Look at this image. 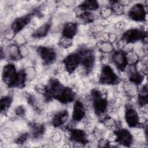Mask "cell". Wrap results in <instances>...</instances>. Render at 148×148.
Masks as SVG:
<instances>
[{
    "label": "cell",
    "instance_id": "6da1fadb",
    "mask_svg": "<svg viewBox=\"0 0 148 148\" xmlns=\"http://www.w3.org/2000/svg\"><path fill=\"white\" fill-rule=\"evenodd\" d=\"M46 97L54 98L63 103H67L73 101L75 94L69 87H66L58 81L53 80L45 89Z\"/></svg>",
    "mask_w": 148,
    "mask_h": 148
},
{
    "label": "cell",
    "instance_id": "7a4b0ae2",
    "mask_svg": "<svg viewBox=\"0 0 148 148\" xmlns=\"http://www.w3.org/2000/svg\"><path fill=\"white\" fill-rule=\"evenodd\" d=\"M18 73L16 72L15 66L9 64L5 65L2 72V79L9 87H14L17 79Z\"/></svg>",
    "mask_w": 148,
    "mask_h": 148
},
{
    "label": "cell",
    "instance_id": "3957f363",
    "mask_svg": "<svg viewBox=\"0 0 148 148\" xmlns=\"http://www.w3.org/2000/svg\"><path fill=\"white\" fill-rule=\"evenodd\" d=\"M93 107L97 114H102L106 109L107 101L102 97L101 92L98 90H93L91 92Z\"/></svg>",
    "mask_w": 148,
    "mask_h": 148
},
{
    "label": "cell",
    "instance_id": "277c9868",
    "mask_svg": "<svg viewBox=\"0 0 148 148\" xmlns=\"http://www.w3.org/2000/svg\"><path fill=\"white\" fill-rule=\"evenodd\" d=\"M119 81V77L112 68L108 65L104 66L101 71L99 82L103 84H114Z\"/></svg>",
    "mask_w": 148,
    "mask_h": 148
},
{
    "label": "cell",
    "instance_id": "5b68a950",
    "mask_svg": "<svg viewBox=\"0 0 148 148\" xmlns=\"http://www.w3.org/2000/svg\"><path fill=\"white\" fill-rule=\"evenodd\" d=\"M80 62L81 56L79 52L71 53L66 56L64 60V64L65 68L69 73L73 72Z\"/></svg>",
    "mask_w": 148,
    "mask_h": 148
},
{
    "label": "cell",
    "instance_id": "8992f818",
    "mask_svg": "<svg viewBox=\"0 0 148 148\" xmlns=\"http://www.w3.org/2000/svg\"><path fill=\"white\" fill-rule=\"evenodd\" d=\"M81 56V63L85 70L89 72L93 67L94 64V55L93 53L88 50H82L79 51Z\"/></svg>",
    "mask_w": 148,
    "mask_h": 148
},
{
    "label": "cell",
    "instance_id": "52a82bcc",
    "mask_svg": "<svg viewBox=\"0 0 148 148\" xmlns=\"http://www.w3.org/2000/svg\"><path fill=\"white\" fill-rule=\"evenodd\" d=\"M37 52L42 60L47 64L52 63L56 58V53L52 48L40 46L38 48Z\"/></svg>",
    "mask_w": 148,
    "mask_h": 148
},
{
    "label": "cell",
    "instance_id": "ba28073f",
    "mask_svg": "<svg viewBox=\"0 0 148 148\" xmlns=\"http://www.w3.org/2000/svg\"><path fill=\"white\" fill-rule=\"evenodd\" d=\"M128 16L131 19L136 21H144L146 17V12L144 6L138 3L133 6L128 12Z\"/></svg>",
    "mask_w": 148,
    "mask_h": 148
},
{
    "label": "cell",
    "instance_id": "9c48e42d",
    "mask_svg": "<svg viewBox=\"0 0 148 148\" xmlns=\"http://www.w3.org/2000/svg\"><path fill=\"white\" fill-rule=\"evenodd\" d=\"M146 36L143 31L137 29H131L126 31L123 35L122 39L127 43H131L144 39Z\"/></svg>",
    "mask_w": 148,
    "mask_h": 148
},
{
    "label": "cell",
    "instance_id": "30bf717a",
    "mask_svg": "<svg viewBox=\"0 0 148 148\" xmlns=\"http://www.w3.org/2000/svg\"><path fill=\"white\" fill-rule=\"evenodd\" d=\"M116 141L125 146H130L132 142V136L127 129H120L115 132Z\"/></svg>",
    "mask_w": 148,
    "mask_h": 148
},
{
    "label": "cell",
    "instance_id": "8fae6325",
    "mask_svg": "<svg viewBox=\"0 0 148 148\" xmlns=\"http://www.w3.org/2000/svg\"><path fill=\"white\" fill-rule=\"evenodd\" d=\"M125 121L130 127H135L139 124V116L136 111L132 108H127L125 112Z\"/></svg>",
    "mask_w": 148,
    "mask_h": 148
},
{
    "label": "cell",
    "instance_id": "7c38bea8",
    "mask_svg": "<svg viewBox=\"0 0 148 148\" xmlns=\"http://www.w3.org/2000/svg\"><path fill=\"white\" fill-rule=\"evenodd\" d=\"M112 61L120 70H124L127 64V59L125 53L122 50L116 51L112 56Z\"/></svg>",
    "mask_w": 148,
    "mask_h": 148
},
{
    "label": "cell",
    "instance_id": "4fadbf2b",
    "mask_svg": "<svg viewBox=\"0 0 148 148\" xmlns=\"http://www.w3.org/2000/svg\"><path fill=\"white\" fill-rule=\"evenodd\" d=\"M30 20V15L24 16L15 20L12 25V29L13 32L17 33L18 32L20 31L29 22Z\"/></svg>",
    "mask_w": 148,
    "mask_h": 148
},
{
    "label": "cell",
    "instance_id": "5bb4252c",
    "mask_svg": "<svg viewBox=\"0 0 148 148\" xmlns=\"http://www.w3.org/2000/svg\"><path fill=\"white\" fill-rule=\"evenodd\" d=\"M85 114V110L82 102L77 101L75 102L72 113V119L75 121H80Z\"/></svg>",
    "mask_w": 148,
    "mask_h": 148
},
{
    "label": "cell",
    "instance_id": "9a60e30c",
    "mask_svg": "<svg viewBox=\"0 0 148 148\" xmlns=\"http://www.w3.org/2000/svg\"><path fill=\"white\" fill-rule=\"evenodd\" d=\"M77 31V26L75 23L70 22L65 24L63 30V38L71 40L76 35Z\"/></svg>",
    "mask_w": 148,
    "mask_h": 148
},
{
    "label": "cell",
    "instance_id": "2e32d148",
    "mask_svg": "<svg viewBox=\"0 0 148 148\" xmlns=\"http://www.w3.org/2000/svg\"><path fill=\"white\" fill-rule=\"evenodd\" d=\"M70 138L73 142L79 143L80 144H86L87 140L84 132L81 130L73 129L71 131Z\"/></svg>",
    "mask_w": 148,
    "mask_h": 148
},
{
    "label": "cell",
    "instance_id": "e0dca14e",
    "mask_svg": "<svg viewBox=\"0 0 148 148\" xmlns=\"http://www.w3.org/2000/svg\"><path fill=\"white\" fill-rule=\"evenodd\" d=\"M68 117V112L66 110H61L56 114L53 119L52 124L56 127L62 125Z\"/></svg>",
    "mask_w": 148,
    "mask_h": 148
},
{
    "label": "cell",
    "instance_id": "ac0fdd59",
    "mask_svg": "<svg viewBox=\"0 0 148 148\" xmlns=\"http://www.w3.org/2000/svg\"><path fill=\"white\" fill-rule=\"evenodd\" d=\"M50 27V24H45L43 25L42 27H39L36 30V31L33 34V36L36 38H40L45 36L49 32Z\"/></svg>",
    "mask_w": 148,
    "mask_h": 148
},
{
    "label": "cell",
    "instance_id": "d6986e66",
    "mask_svg": "<svg viewBox=\"0 0 148 148\" xmlns=\"http://www.w3.org/2000/svg\"><path fill=\"white\" fill-rule=\"evenodd\" d=\"M147 102V85L143 86L141 88L139 96H138V103L141 106H145Z\"/></svg>",
    "mask_w": 148,
    "mask_h": 148
},
{
    "label": "cell",
    "instance_id": "ffe728a7",
    "mask_svg": "<svg viewBox=\"0 0 148 148\" xmlns=\"http://www.w3.org/2000/svg\"><path fill=\"white\" fill-rule=\"evenodd\" d=\"M129 79L131 82L136 84H140L143 80V76L139 72V71L135 69L130 73Z\"/></svg>",
    "mask_w": 148,
    "mask_h": 148
},
{
    "label": "cell",
    "instance_id": "44dd1931",
    "mask_svg": "<svg viewBox=\"0 0 148 148\" xmlns=\"http://www.w3.org/2000/svg\"><path fill=\"white\" fill-rule=\"evenodd\" d=\"M79 8L83 10H94L98 8V4L97 1H85L79 6Z\"/></svg>",
    "mask_w": 148,
    "mask_h": 148
},
{
    "label": "cell",
    "instance_id": "7402d4cb",
    "mask_svg": "<svg viewBox=\"0 0 148 148\" xmlns=\"http://www.w3.org/2000/svg\"><path fill=\"white\" fill-rule=\"evenodd\" d=\"M12 99L10 96H6L1 98V112L6 111L10 106Z\"/></svg>",
    "mask_w": 148,
    "mask_h": 148
},
{
    "label": "cell",
    "instance_id": "603a6c76",
    "mask_svg": "<svg viewBox=\"0 0 148 148\" xmlns=\"http://www.w3.org/2000/svg\"><path fill=\"white\" fill-rule=\"evenodd\" d=\"M31 129L32 134L34 137H39L44 131V128L41 124H33L31 125Z\"/></svg>",
    "mask_w": 148,
    "mask_h": 148
},
{
    "label": "cell",
    "instance_id": "cb8c5ba5",
    "mask_svg": "<svg viewBox=\"0 0 148 148\" xmlns=\"http://www.w3.org/2000/svg\"><path fill=\"white\" fill-rule=\"evenodd\" d=\"M28 135L27 134H24L22 135H21L17 140L16 143L17 144H23V143H24L25 142V140L27 139Z\"/></svg>",
    "mask_w": 148,
    "mask_h": 148
},
{
    "label": "cell",
    "instance_id": "d4e9b609",
    "mask_svg": "<svg viewBox=\"0 0 148 148\" xmlns=\"http://www.w3.org/2000/svg\"><path fill=\"white\" fill-rule=\"evenodd\" d=\"M16 112L17 113V114L18 115H22L24 114V109L23 107H18L16 110Z\"/></svg>",
    "mask_w": 148,
    "mask_h": 148
}]
</instances>
